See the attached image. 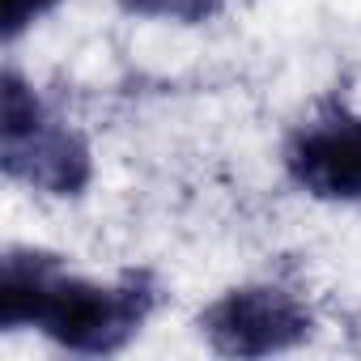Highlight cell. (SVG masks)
Instances as JSON below:
<instances>
[{"mask_svg": "<svg viewBox=\"0 0 361 361\" xmlns=\"http://www.w3.org/2000/svg\"><path fill=\"white\" fill-rule=\"evenodd\" d=\"M60 0H5V39H18L30 22L51 13Z\"/></svg>", "mask_w": 361, "mask_h": 361, "instance_id": "cell-6", "label": "cell"}, {"mask_svg": "<svg viewBox=\"0 0 361 361\" xmlns=\"http://www.w3.org/2000/svg\"><path fill=\"white\" fill-rule=\"evenodd\" d=\"M119 5L136 18H161V22L196 26V22H209L213 13H221L226 0H119Z\"/></svg>", "mask_w": 361, "mask_h": 361, "instance_id": "cell-5", "label": "cell"}, {"mask_svg": "<svg viewBox=\"0 0 361 361\" xmlns=\"http://www.w3.org/2000/svg\"><path fill=\"white\" fill-rule=\"evenodd\" d=\"M0 161H5L9 178L47 192V196H77L90 174V145L51 119L35 90L18 77L5 73V111H0Z\"/></svg>", "mask_w": 361, "mask_h": 361, "instance_id": "cell-2", "label": "cell"}, {"mask_svg": "<svg viewBox=\"0 0 361 361\" xmlns=\"http://www.w3.org/2000/svg\"><path fill=\"white\" fill-rule=\"evenodd\" d=\"M153 298L145 272L98 285L43 251H9L0 264V327H39L73 353L123 348L149 319Z\"/></svg>", "mask_w": 361, "mask_h": 361, "instance_id": "cell-1", "label": "cell"}, {"mask_svg": "<svg viewBox=\"0 0 361 361\" xmlns=\"http://www.w3.org/2000/svg\"><path fill=\"white\" fill-rule=\"evenodd\" d=\"M285 166L314 200L361 204V115H319L289 140Z\"/></svg>", "mask_w": 361, "mask_h": 361, "instance_id": "cell-4", "label": "cell"}, {"mask_svg": "<svg viewBox=\"0 0 361 361\" xmlns=\"http://www.w3.org/2000/svg\"><path fill=\"white\" fill-rule=\"evenodd\" d=\"M209 344L226 357H268L302 344L314 331V314L276 285H243L217 298L200 319Z\"/></svg>", "mask_w": 361, "mask_h": 361, "instance_id": "cell-3", "label": "cell"}]
</instances>
